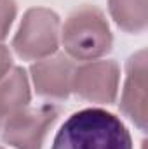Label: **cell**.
I'll return each mask as SVG.
<instances>
[{"label":"cell","instance_id":"cell-1","mask_svg":"<svg viewBox=\"0 0 148 149\" xmlns=\"http://www.w3.org/2000/svg\"><path fill=\"white\" fill-rule=\"evenodd\" d=\"M51 149H132V139L117 114L87 108L65 120Z\"/></svg>","mask_w":148,"mask_h":149},{"label":"cell","instance_id":"cell-2","mask_svg":"<svg viewBox=\"0 0 148 149\" xmlns=\"http://www.w3.org/2000/svg\"><path fill=\"white\" fill-rule=\"evenodd\" d=\"M61 45L73 61L101 59L111 50L113 35L105 12L91 3L73 9L61 26Z\"/></svg>","mask_w":148,"mask_h":149},{"label":"cell","instance_id":"cell-3","mask_svg":"<svg viewBox=\"0 0 148 149\" xmlns=\"http://www.w3.org/2000/svg\"><path fill=\"white\" fill-rule=\"evenodd\" d=\"M61 19L49 7H30L12 38V49L23 61H40L58 52Z\"/></svg>","mask_w":148,"mask_h":149},{"label":"cell","instance_id":"cell-4","mask_svg":"<svg viewBox=\"0 0 148 149\" xmlns=\"http://www.w3.org/2000/svg\"><path fill=\"white\" fill-rule=\"evenodd\" d=\"M59 116V108L52 102L38 108H23L5 118L2 141L14 149H42L51 127Z\"/></svg>","mask_w":148,"mask_h":149},{"label":"cell","instance_id":"cell-5","mask_svg":"<svg viewBox=\"0 0 148 149\" xmlns=\"http://www.w3.org/2000/svg\"><path fill=\"white\" fill-rule=\"evenodd\" d=\"M120 68L113 59H94L75 66L72 94L92 104H113L118 95Z\"/></svg>","mask_w":148,"mask_h":149},{"label":"cell","instance_id":"cell-6","mask_svg":"<svg viewBox=\"0 0 148 149\" xmlns=\"http://www.w3.org/2000/svg\"><path fill=\"white\" fill-rule=\"evenodd\" d=\"M147 50L134 52L125 64V80L120 95V111L127 116L141 132L147 130Z\"/></svg>","mask_w":148,"mask_h":149},{"label":"cell","instance_id":"cell-7","mask_svg":"<svg viewBox=\"0 0 148 149\" xmlns=\"http://www.w3.org/2000/svg\"><path fill=\"white\" fill-rule=\"evenodd\" d=\"M75 63L66 54H52L30 66L32 83L40 97L65 101L72 94Z\"/></svg>","mask_w":148,"mask_h":149},{"label":"cell","instance_id":"cell-8","mask_svg":"<svg viewBox=\"0 0 148 149\" xmlns=\"http://www.w3.org/2000/svg\"><path fill=\"white\" fill-rule=\"evenodd\" d=\"M32 90L26 71L21 66H12L0 78V130L7 116L30 106Z\"/></svg>","mask_w":148,"mask_h":149},{"label":"cell","instance_id":"cell-9","mask_svg":"<svg viewBox=\"0 0 148 149\" xmlns=\"http://www.w3.org/2000/svg\"><path fill=\"white\" fill-rule=\"evenodd\" d=\"M113 23L125 33L140 35L148 26L147 0H108Z\"/></svg>","mask_w":148,"mask_h":149},{"label":"cell","instance_id":"cell-10","mask_svg":"<svg viewBox=\"0 0 148 149\" xmlns=\"http://www.w3.org/2000/svg\"><path fill=\"white\" fill-rule=\"evenodd\" d=\"M18 16L16 0H0V42L5 40Z\"/></svg>","mask_w":148,"mask_h":149},{"label":"cell","instance_id":"cell-11","mask_svg":"<svg viewBox=\"0 0 148 149\" xmlns=\"http://www.w3.org/2000/svg\"><path fill=\"white\" fill-rule=\"evenodd\" d=\"M11 68H12V54L9 47L0 42V78L9 73Z\"/></svg>","mask_w":148,"mask_h":149},{"label":"cell","instance_id":"cell-12","mask_svg":"<svg viewBox=\"0 0 148 149\" xmlns=\"http://www.w3.org/2000/svg\"><path fill=\"white\" fill-rule=\"evenodd\" d=\"M0 149H4V148H0Z\"/></svg>","mask_w":148,"mask_h":149}]
</instances>
